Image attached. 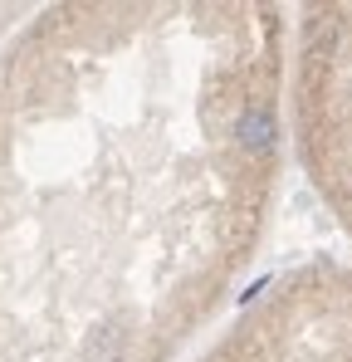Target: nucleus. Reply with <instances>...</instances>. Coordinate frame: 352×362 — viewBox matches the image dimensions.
I'll return each instance as SVG.
<instances>
[{
	"instance_id": "obj_1",
	"label": "nucleus",
	"mask_w": 352,
	"mask_h": 362,
	"mask_svg": "<svg viewBox=\"0 0 352 362\" xmlns=\"http://www.w3.org/2000/svg\"><path fill=\"white\" fill-rule=\"evenodd\" d=\"M303 83L318 103V132L352 196V15H328L303 54Z\"/></svg>"
},
{
	"instance_id": "obj_2",
	"label": "nucleus",
	"mask_w": 352,
	"mask_h": 362,
	"mask_svg": "<svg viewBox=\"0 0 352 362\" xmlns=\"http://www.w3.org/2000/svg\"><path fill=\"white\" fill-rule=\"evenodd\" d=\"M235 137H240L245 152H269V142H274V113L269 108H245L240 122H235Z\"/></svg>"
}]
</instances>
